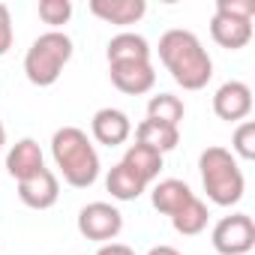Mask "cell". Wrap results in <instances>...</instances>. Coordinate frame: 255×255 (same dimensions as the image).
<instances>
[{"mask_svg": "<svg viewBox=\"0 0 255 255\" xmlns=\"http://www.w3.org/2000/svg\"><path fill=\"white\" fill-rule=\"evenodd\" d=\"M159 60L183 90H201L213 78V60L192 30L171 27L159 36Z\"/></svg>", "mask_w": 255, "mask_h": 255, "instance_id": "1", "label": "cell"}, {"mask_svg": "<svg viewBox=\"0 0 255 255\" xmlns=\"http://www.w3.org/2000/svg\"><path fill=\"white\" fill-rule=\"evenodd\" d=\"M51 159L54 168L60 171V177L75 186V189H87L96 183L99 177V153L90 141V135L78 126H60L51 135Z\"/></svg>", "mask_w": 255, "mask_h": 255, "instance_id": "2", "label": "cell"}, {"mask_svg": "<svg viewBox=\"0 0 255 255\" xmlns=\"http://www.w3.org/2000/svg\"><path fill=\"white\" fill-rule=\"evenodd\" d=\"M198 171H201V183H204V192L213 204L219 207H234L240 198H243V189H246V180H243V171H240V162L234 159V153L228 147H204L201 156H198Z\"/></svg>", "mask_w": 255, "mask_h": 255, "instance_id": "3", "label": "cell"}, {"mask_svg": "<svg viewBox=\"0 0 255 255\" xmlns=\"http://www.w3.org/2000/svg\"><path fill=\"white\" fill-rule=\"evenodd\" d=\"M72 54H75V45H72V39L63 30L39 33L30 42L27 54H24V75H27V81L33 87H51L63 75V69L72 60Z\"/></svg>", "mask_w": 255, "mask_h": 255, "instance_id": "4", "label": "cell"}, {"mask_svg": "<svg viewBox=\"0 0 255 255\" xmlns=\"http://www.w3.org/2000/svg\"><path fill=\"white\" fill-rule=\"evenodd\" d=\"M210 243L219 255H249L255 246V222L249 213H231L222 216L213 225Z\"/></svg>", "mask_w": 255, "mask_h": 255, "instance_id": "5", "label": "cell"}, {"mask_svg": "<svg viewBox=\"0 0 255 255\" xmlns=\"http://www.w3.org/2000/svg\"><path fill=\"white\" fill-rule=\"evenodd\" d=\"M78 231L93 243H111L123 231V213L108 201H90L78 210Z\"/></svg>", "mask_w": 255, "mask_h": 255, "instance_id": "6", "label": "cell"}, {"mask_svg": "<svg viewBox=\"0 0 255 255\" xmlns=\"http://www.w3.org/2000/svg\"><path fill=\"white\" fill-rule=\"evenodd\" d=\"M213 114L225 123H243L252 114V87L246 81H225L213 93Z\"/></svg>", "mask_w": 255, "mask_h": 255, "instance_id": "7", "label": "cell"}, {"mask_svg": "<svg viewBox=\"0 0 255 255\" xmlns=\"http://www.w3.org/2000/svg\"><path fill=\"white\" fill-rule=\"evenodd\" d=\"M111 84L126 96H141L150 93L156 84V72L150 60H126V63H108Z\"/></svg>", "mask_w": 255, "mask_h": 255, "instance_id": "8", "label": "cell"}, {"mask_svg": "<svg viewBox=\"0 0 255 255\" xmlns=\"http://www.w3.org/2000/svg\"><path fill=\"white\" fill-rule=\"evenodd\" d=\"M90 135L96 144H105V147H120L129 141L132 135V120L126 111L120 108H99L90 120Z\"/></svg>", "mask_w": 255, "mask_h": 255, "instance_id": "9", "label": "cell"}, {"mask_svg": "<svg viewBox=\"0 0 255 255\" xmlns=\"http://www.w3.org/2000/svg\"><path fill=\"white\" fill-rule=\"evenodd\" d=\"M18 198L30 210H48V207H54L57 198H60V180H57V174L51 168H42L33 177L18 180Z\"/></svg>", "mask_w": 255, "mask_h": 255, "instance_id": "10", "label": "cell"}, {"mask_svg": "<svg viewBox=\"0 0 255 255\" xmlns=\"http://www.w3.org/2000/svg\"><path fill=\"white\" fill-rule=\"evenodd\" d=\"M210 36L216 45H222L228 51H240L252 39V18H240V15H228V12L216 9L210 18Z\"/></svg>", "mask_w": 255, "mask_h": 255, "instance_id": "11", "label": "cell"}, {"mask_svg": "<svg viewBox=\"0 0 255 255\" xmlns=\"http://www.w3.org/2000/svg\"><path fill=\"white\" fill-rule=\"evenodd\" d=\"M42 168H45V156H42V147H39L36 138H18L9 147V153H6V171H9V177H15V183L33 177Z\"/></svg>", "mask_w": 255, "mask_h": 255, "instance_id": "12", "label": "cell"}, {"mask_svg": "<svg viewBox=\"0 0 255 255\" xmlns=\"http://www.w3.org/2000/svg\"><path fill=\"white\" fill-rule=\"evenodd\" d=\"M87 6L96 18H102L105 24H117V27H129L141 21L147 12L144 0H90Z\"/></svg>", "mask_w": 255, "mask_h": 255, "instance_id": "13", "label": "cell"}, {"mask_svg": "<svg viewBox=\"0 0 255 255\" xmlns=\"http://www.w3.org/2000/svg\"><path fill=\"white\" fill-rule=\"evenodd\" d=\"M192 195H195V192L189 189L186 180H180V177H165V180H159V183L150 189V204H153V210H159L162 216L171 219Z\"/></svg>", "mask_w": 255, "mask_h": 255, "instance_id": "14", "label": "cell"}, {"mask_svg": "<svg viewBox=\"0 0 255 255\" xmlns=\"http://www.w3.org/2000/svg\"><path fill=\"white\" fill-rule=\"evenodd\" d=\"M135 144H144L156 153H168L180 144V129L177 126H168V123H159V120H141L135 126Z\"/></svg>", "mask_w": 255, "mask_h": 255, "instance_id": "15", "label": "cell"}, {"mask_svg": "<svg viewBox=\"0 0 255 255\" xmlns=\"http://www.w3.org/2000/svg\"><path fill=\"white\" fill-rule=\"evenodd\" d=\"M120 165H126L141 183L150 186L159 177V171L165 165V156L156 153V150H150V147H144V144H129L126 153H123V159H120Z\"/></svg>", "mask_w": 255, "mask_h": 255, "instance_id": "16", "label": "cell"}, {"mask_svg": "<svg viewBox=\"0 0 255 255\" xmlns=\"http://www.w3.org/2000/svg\"><path fill=\"white\" fill-rule=\"evenodd\" d=\"M153 48L150 42L141 36V33H132V30H123L117 36L108 39V48H105V57L108 63H126V60H150Z\"/></svg>", "mask_w": 255, "mask_h": 255, "instance_id": "17", "label": "cell"}, {"mask_svg": "<svg viewBox=\"0 0 255 255\" xmlns=\"http://www.w3.org/2000/svg\"><path fill=\"white\" fill-rule=\"evenodd\" d=\"M207 222H210V210H207V204H204L198 195H192V198H189L174 216H171L174 231L183 234V237H195V234H201V231L207 228Z\"/></svg>", "mask_w": 255, "mask_h": 255, "instance_id": "18", "label": "cell"}, {"mask_svg": "<svg viewBox=\"0 0 255 255\" xmlns=\"http://www.w3.org/2000/svg\"><path fill=\"white\" fill-rule=\"evenodd\" d=\"M105 189L111 192L114 201H135L138 195H144L147 183H141L126 165H111V171L105 174Z\"/></svg>", "mask_w": 255, "mask_h": 255, "instance_id": "19", "label": "cell"}, {"mask_svg": "<svg viewBox=\"0 0 255 255\" xmlns=\"http://www.w3.org/2000/svg\"><path fill=\"white\" fill-rule=\"evenodd\" d=\"M147 117L159 120V123H168V126H177V129H180V120L186 117V105L174 93H156L147 102Z\"/></svg>", "mask_w": 255, "mask_h": 255, "instance_id": "20", "label": "cell"}, {"mask_svg": "<svg viewBox=\"0 0 255 255\" xmlns=\"http://www.w3.org/2000/svg\"><path fill=\"white\" fill-rule=\"evenodd\" d=\"M231 153L234 159H255V123L252 120H243L237 123V129L231 135Z\"/></svg>", "mask_w": 255, "mask_h": 255, "instance_id": "21", "label": "cell"}, {"mask_svg": "<svg viewBox=\"0 0 255 255\" xmlns=\"http://www.w3.org/2000/svg\"><path fill=\"white\" fill-rule=\"evenodd\" d=\"M39 18L51 30H60L72 18V3L69 0H39Z\"/></svg>", "mask_w": 255, "mask_h": 255, "instance_id": "22", "label": "cell"}, {"mask_svg": "<svg viewBox=\"0 0 255 255\" xmlns=\"http://www.w3.org/2000/svg\"><path fill=\"white\" fill-rule=\"evenodd\" d=\"M15 42V30H12V15H9V6L0 3V57H3Z\"/></svg>", "mask_w": 255, "mask_h": 255, "instance_id": "23", "label": "cell"}, {"mask_svg": "<svg viewBox=\"0 0 255 255\" xmlns=\"http://www.w3.org/2000/svg\"><path fill=\"white\" fill-rule=\"evenodd\" d=\"M216 9L228 12V15H240V18H252L255 15L252 0H216Z\"/></svg>", "mask_w": 255, "mask_h": 255, "instance_id": "24", "label": "cell"}, {"mask_svg": "<svg viewBox=\"0 0 255 255\" xmlns=\"http://www.w3.org/2000/svg\"><path fill=\"white\" fill-rule=\"evenodd\" d=\"M96 255H135V249L132 246H126V243H102L99 249H96Z\"/></svg>", "mask_w": 255, "mask_h": 255, "instance_id": "25", "label": "cell"}, {"mask_svg": "<svg viewBox=\"0 0 255 255\" xmlns=\"http://www.w3.org/2000/svg\"><path fill=\"white\" fill-rule=\"evenodd\" d=\"M147 255H183L180 249H174V246H168V243H159V246H150V252Z\"/></svg>", "mask_w": 255, "mask_h": 255, "instance_id": "26", "label": "cell"}, {"mask_svg": "<svg viewBox=\"0 0 255 255\" xmlns=\"http://www.w3.org/2000/svg\"><path fill=\"white\" fill-rule=\"evenodd\" d=\"M3 144H6V126H3V120H0V150H3Z\"/></svg>", "mask_w": 255, "mask_h": 255, "instance_id": "27", "label": "cell"}]
</instances>
